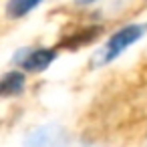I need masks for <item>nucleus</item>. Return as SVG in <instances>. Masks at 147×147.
<instances>
[{
    "instance_id": "1",
    "label": "nucleus",
    "mask_w": 147,
    "mask_h": 147,
    "mask_svg": "<svg viewBox=\"0 0 147 147\" xmlns=\"http://www.w3.org/2000/svg\"><path fill=\"white\" fill-rule=\"evenodd\" d=\"M147 26L145 24H127V26H121L117 32H113L109 36V40L103 45V49L93 57V67H99V65H107L111 61H115L121 53H125L133 42H137L143 34H145Z\"/></svg>"
},
{
    "instance_id": "2",
    "label": "nucleus",
    "mask_w": 147,
    "mask_h": 147,
    "mask_svg": "<svg viewBox=\"0 0 147 147\" xmlns=\"http://www.w3.org/2000/svg\"><path fill=\"white\" fill-rule=\"evenodd\" d=\"M69 145H71V135L67 133V129L57 123H51L30 131L22 147H69Z\"/></svg>"
},
{
    "instance_id": "3",
    "label": "nucleus",
    "mask_w": 147,
    "mask_h": 147,
    "mask_svg": "<svg viewBox=\"0 0 147 147\" xmlns=\"http://www.w3.org/2000/svg\"><path fill=\"white\" fill-rule=\"evenodd\" d=\"M101 34H103V28H101V26H85V28H79V30H75L73 34L65 36V38L59 42V47H61V49L75 51V49H81V47L91 45V42L97 40Z\"/></svg>"
},
{
    "instance_id": "4",
    "label": "nucleus",
    "mask_w": 147,
    "mask_h": 147,
    "mask_svg": "<svg viewBox=\"0 0 147 147\" xmlns=\"http://www.w3.org/2000/svg\"><path fill=\"white\" fill-rule=\"evenodd\" d=\"M55 59H57V51L55 49H36V51L28 53L20 63H22V67L28 73H40V71L49 69Z\"/></svg>"
},
{
    "instance_id": "5",
    "label": "nucleus",
    "mask_w": 147,
    "mask_h": 147,
    "mask_svg": "<svg viewBox=\"0 0 147 147\" xmlns=\"http://www.w3.org/2000/svg\"><path fill=\"white\" fill-rule=\"evenodd\" d=\"M24 85H26V77L20 71H8L0 81V95L2 97L20 95L24 91Z\"/></svg>"
},
{
    "instance_id": "6",
    "label": "nucleus",
    "mask_w": 147,
    "mask_h": 147,
    "mask_svg": "<svg viewBox=\"0 0 147 147\" xmlns=\"http://www.w3.org/2000/svg\"><path fill=\"white\" fill-rule=\"evenodd\" d=\"M42 0H8L6 4V16L8 18H22L30 10H34Z\"/></svg>"
},
{
    "instance_id": "7",
    "label": "nucleus",
    "mask_w": 147,
    "mask_h": 147,
    "mask_svg": "<svg viewBox=\"0 0 147 147\" xmlns=\"http://www.w3.org/2000/svg\"><path fill=\"white\" fill-rule=\"evenodd\" d=\"M81 2H85V4H89V2H95V0H81Z\"/></svg>"
}]
</instances>
